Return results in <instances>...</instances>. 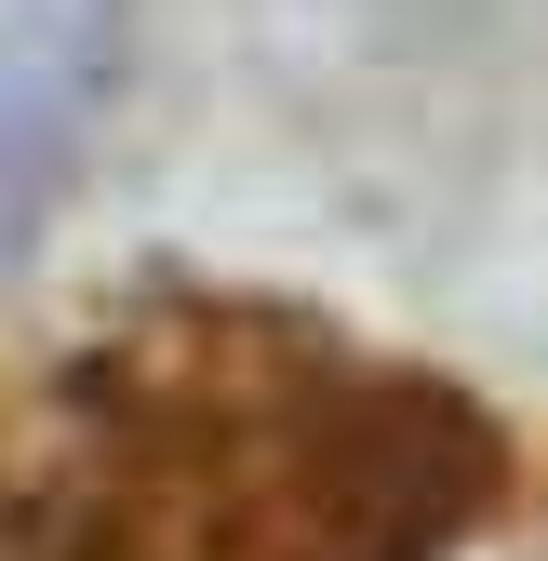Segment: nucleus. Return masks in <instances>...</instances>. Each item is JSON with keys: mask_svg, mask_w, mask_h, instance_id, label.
I'll use <instances>...</instances> for the list:
<instances>
[{"mask_svg": "<svg viewBox=\"0 0 548 561\" xmlns=\"http://www.w3.org/2000/svg\"><path fill=\"white\" fill-rule=\"evenodd\" d=\"M495 428L308 321L174 308L67 375L54 561H429L495 508Z\"/></svg>", "mask_w": 548, "mask_h": 561, "instance_id": "f257e3e1", "label": "nucleus"}, {"mask_svg": "<svg viewBox=\"0 0 548 561\" xmlns=\"http://www.w3.org/2000/svg\"><path fill=\"white\" fill-rule=\"evenodd\" d=\"M121 67V0H0V241L67 187Z\"/></svg>", "mask_w": 548, "mask_h": 561, "instance_id": "f03ea898", "label": "nucleus"}]
</instances>
